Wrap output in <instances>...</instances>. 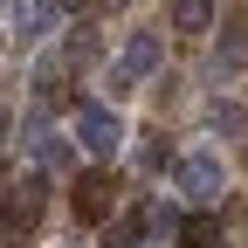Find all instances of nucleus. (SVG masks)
Returning a JSON list of instances; mask_svg holds the SVG:
<instances>
[{"label":"nucleus","instance_id":"nucleus-5","mask_svg":"<svg viewBox=\"0 0 248 248\" xmlns=\"http://www.w3.org/2000/svg\"><path fill=\"white\" fill-rule=\"evenodd\" d=\"M42 214H48V186H42V179H21V186H7V200H0V221H7L14 234H28V228L42 221Z\"/></svg>","mask_w":248,"mask_h":248},{"label":"nucleus","instance_id":"nucleus-8","mask_svg":"<svg viewBox=\"0 0 248 248\" xmlns=\"http://www.w3.org/2000/svg\"><path fill=\"white\" fill-rule=\"evenodd\" d=\"M214 69H221V76H241V69H248V28H221V42H214Z\"/></svg>","mask_w":248,"mask_h":248},{"label":"nucleus","instance_id":"nucleus-6","mask_svg":"<svg viewBox=\"0 0 248 248\" xmlns=\"http://www.w3.org/2000/svg\"><path fill=\"white\" fill-rule=\"evenodd\" d=\"M28 145H35V159H42V166H55V172H69V166H76V152L48 131V117H42V110H35V124H28Z\"/></svg>","mask_w":248,"mask_h":248},{"label":"nucleus","instance_id":"nucleus-7","mask_svg":"<svg viewBox=\"0 0 248 248\" xmlns=\"http://www.w3.org/2000/svg\"><path fill=\"white\" fill-rule=\"evenodd\" d=\"M166 21L179 35H207L214 28V0H166Z\"/></svg>","mask_w":248,"mask_h":248},{"label":"nucleus","instance_id":"nucleus-11","mask_svg":"<svg viewBox=\"0 0 248 248\" xmlns=\"http://www.w3.org/2000/svg\"><path fill=\"white\" fill-rule=\"evenodd\" d=\"M207 131L241 138V131H248V110H241V104H228V97H214V104H207Z\"/></svg>","mask_w":248,"mask_h":248},{"label":"nucleus","instance_id":"nucleus-10","mask_svg":"<svg viewBox=\"0 0 248 248\" xmlns=\"http://www.w3.org/2000/svg\"><path fill=\"white\" fill-rule=\"evenodd\" d=\"M55 0H21V14H14V28H21V35H48V28H55Z\"/></svg>","mask_w":248,"mask_h":248},{"label":"nucleus","instance_id":"nucleus-1","mask_svg":"<svg viewBox=\"0 0 248 248\" xmlns=\"http://www.w3.org/2000/svg\"><path fill=\"white\" fill-rule=\"evenodd\" d=\"M159 55H166V42L152 35V28H138V35L124 42V55H117L110 69H104V83H110V97H131V90H138V83H145L152 69H159Z\"/></svg>","mask_w":248,"mask_h":248},{"label":"nucleus","instance_id":"nucleus-9","mask_svg":"<svg viewBox=\"0 0 248 248\" xmlns=\"http://www.w3.org/2000/svg\"><path fill=\"white\" fill-rule=\"evenodd\" d=\"M172 241H179V248H214V241H221V221H214V214H186Z\"/></svg>","mask_w":248,"mask_h":248},{"label":"nucleus","instance_id":"nucleus-12","mask_svg":"<svg viewBox=\"0 0 248 248\" xmlns=\"http://www.w3.org/2000/svg\"><path fill=\"white\" fill-rule=\"evenodd\" d=\"M55 7H62V14H83V7H90V0H55Z\"/></svg>","mask_w":248,"mask_h":248},{"label":"nucleus","instance_id":"nucleus-2","mask_svg":"<svg viewBox=\"0 0 248 248\" xmlns=\"http://www.w3.org/2000/svg\"><path fill=\"white\" fill-rule=\"evenodd\" d=\"M76 145H83L97 166H110L117 145H124V117H117L110 104H76Z\"/></svg>","mask_w":248,"mask_h":248},{"label":"nucleus","instance_id":"nucleus-3","mask_svg":"<svg viewBox=\"0 0 248 248\" xmlns=\"http://www.w3.org/2000/svg\"><path fill=\"white\" fill-rule=\"evenodd\" d=\"M172 186H179V193L186 200H221V186H228V172H221V159H214V152H186V159L172 166Z\"/></svg>","mask_w":248,"mask_h":248},{"label":"nucleus","instance_id":"nucleus-4","mask_svg":"<svg viewBox=\"0 0 248 248\" xmlns=\"http://www.w3.org/2000/svg\"><path fill=\"white\" fill-rule=\"evenodd\" d=\"M69 207H76V221L104 228V221H110V207H117V179H110V166L83 172V179H76V193H69Z\"/></svg>","mask_w":248,"mask_h":248}]
</instances>
